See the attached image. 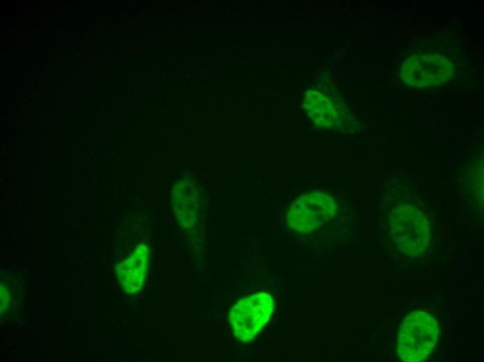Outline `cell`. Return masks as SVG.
I'll use <instances>...</instances> for the list:
<instances>
[{"mask_svg": "<svg viewBox=\"0 0 484 362\" xmlns=\"http://www.w3.org/2000/svg\"><path fill=\"white\" fill-rule=\"evenodd\" d=\"M438 332V324L429 313L416 311L407 315L398 333L399 358L406 362L424 361L435 347Z\"/></svg>", "mask_w": 484, "mask_h": 362, "instance_id": "1", "label": "cell"}, {"mask_svg": "<svg viewBox=\"0 0 484 362\" xmlns=\"http://www.w3.org/2000/svg\"><path fill=\"white\" fill-rule=\"evenodd\" d=\"M391 232L399 249L406 255L422 254L429 244V228L424 215L414 206L400 205L392 213Z\"/></svg>", "mask_w": 484, "mask_h": 362, "instance_id": "2", "label": "cell"}, {"mask_svg": "<svg viewBox=\"0 0 484 362\" xmlns=\"http://www.w3.org/2000/svg\"><path fill=\"white\" fill-rule=\"evenodd\" d=\"M274 309L271 294L253 293L239 300L229 313V321L236 338L242 342L253 340L270 319Z\"/></svg>", "mask_w": 484, "mask_h": 362, "instance_id": "3", "label": "cell"}, {"mask_svg": "<svg viewBox=\"0 0 484 362\" xmlns=\"http://www.w3.org/2000/svg\"><path fill=\"white\" fill-rule=\"evenodd\" d=\"M335 209V203L328 194L320 191L309 192L302 194L291 203L287 220L293 229L309 233L333 217Z\"/></svg>", "mask_w": 484, "mask_h": 362, "instance_id": "4", "label": "cell"}, {"mask_svg": "<svg viewBox=\"0 0 484 362\" xmlns=\"http://www.w3.org/2000/svg\"><path fill=\"white\" fill-rule=\"evenodd\" d=\"M453 74V66L446 57L437 54H419L407 59L402 68L405 81L412 86L440 85Z\"/></svg>", "mask_w": 484, "mask_h": 362, "instance_id": "5", "label": "cell"}, {"mask_svg": "<svg viewBox=\"0 0 484 362\" xmlns=\"http://www.w3.org/2000/svg\"><path fill=\"white\" fill-rule=\"evenodd\" d=\"M149 260L148 249L141 244L127 260L118 265L117 276L125 292L134 294L141 289L145 282Z\"/></svg>", "mask_w": 484, "mask_h": 362, "instance_id": "6", "label": "cell"}, {"mask_svg": "<svg viewBox=\"0 0 484 362\" xmlns=\"http://www.w3.org/2000/svg\"><path fill=\"white\" fill-rule=\"evenodd\" d=\"M193 180H181L173 189V207L179 221L191 228L196 220L199 207V194Z\"/></svg>", "mask_w": 484, "mask_h": 362, "instance_id": "7", "label": "cell"}]
</instances>
